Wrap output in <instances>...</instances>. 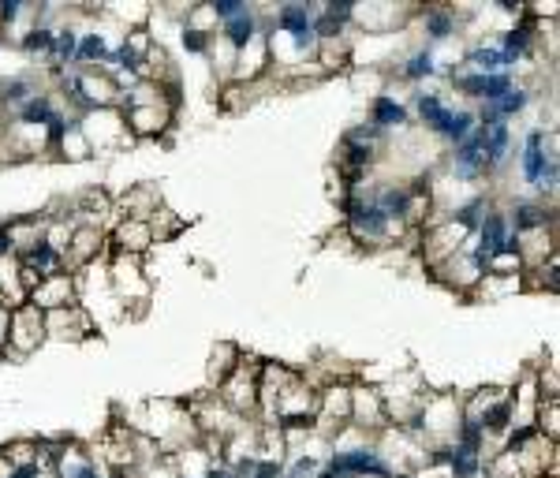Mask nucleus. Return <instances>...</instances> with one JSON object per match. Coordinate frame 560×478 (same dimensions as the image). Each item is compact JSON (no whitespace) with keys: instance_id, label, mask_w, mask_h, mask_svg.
<instances>
[{"instance_id":"obj_1","label":"nucleus","mask_w":560,"mask_h":478,"mask_svg":"<svg viewBox=\"0 0 560 478\" xmlns=\"http://www.w3.org/2000/svg\"><path fill=\"white\" fill-rule=\"evenodd\" d=\"M344 213H348L351 236L363 243H389L392 221H385V213L374 206L370 195H348L344 198Z\"/></svg>"},{"instance_id":"obj_2","label":"nucleus","mask_w":560,"mask_h":478,"mask_svg":"<svg viewBox=\"0 0 560 478\" xmlns=\"http://www.w3.org/2000/svg\"><path fill=\"white\" fill-rule=\"evenodd\" d=\"M478 232V254L493 262V258H501V254L516 251V239H512V221L504 217V213L490 210L482 217V225L475 228Z\"/></svg>"},{"instance_id":"obj_3","label":"nucleus","mask_w":560,"mask_h":478,"mask_svg":"<svg viewBox=\"0 0 560 478\" xmlns=\"http://www.w3.org/2000/svg\"><path fill=\"white\" fill-rule=\"evenodd\" d=\"M325 467H333L336 475H344V478H363V475L389 478V464H385L374 449H344V452H336Z\"/></svg>"},{"instance_id":"obj_4","label":"nucleus","mask_w":560,"mask_h":478,"mask_svg":"<svg viewBox=\"0 0 560 478\" xmlns=\"http://www.w3.org/2000/svg\"><path fill=\"white\" fill-rule=\"evenodd\" d=\"M452 172L456 180H478L486 172V154H482V127H475L452 154Z\"/></svg>"},{"instance_id":"obj_5","label":"nucleus","mask_w":560,"mask_h":478,"mask_svg":"<svg viewBox=\"0 0 560 478\" xmlns=\"http://www.w3.org/2000/svg\"><path fill=\"white\" fill-rule=\"evenodd\" d=\"M546 131L542 127H534L531 135H527V142H523V157H519V169H523V180L527 183H538L542 180V169H546V161L549 157H557V154H546Z\"/></svg>"},{"instance_id":"obj_6","label":"nucleus","mask_w":560,"mask_h":478,"mask_svg":"<svg viewBox=\"0 0 560 478\" xmlns=\"http://www.w3.org/2000/svg\"><path fill=\"white\" fill-rule=\"evenodd\" d=\"M478 127V120H475V113H467V109H445V116L437 120L434 124V131L441 135L445 142H452V146H460L471 131Z\"/></svg>"},{"instance_id":"obj_7","label":"nucleus","mask_w":560,"mask_h":478,"mask_svg":"<svg viewBox=\"0 0 560 478\" xmlns=\"http://www.w3.org/2000/svg\"><path fill=\"white\" fill-rule=\"evenodd\" d=\"M374 198V206L385 213V221H404L407 213H411V195H407L404 187H381Z\"/></svg>"},{"instance_id":"obj_8","label":"nucleus","mask_w":560,"mask_h":478,"mask_svg":"<svg viewBox=\"0 0 560 478\" xmlns=\"http://www.w3.org/2000/svg\"><path fill=\"white\" fill-rule=\"evenodd\" d=\"M370 124L374 127H404L407 124V105H400L396 98H374L370 105Z\"/></svg>"},{"instance_id":"obj_9","label":"nucleus","mask_w":560,"mask_h":478,"mask_svg":"<svg viewBox=\"0 0 560 478\" xmlns=\"http://www.w3.org/2000/svg\"><path fill=\"white\" fill-rule=\"evenodd\" d=\"M258 27H262V23H258V15L247 12V15H239V19H232V23H224V38H228V42L243 53V49L258 38Z\"/></svg>"},{"instance_id":"obj_10","label":"nucleus","mask_w":560,"mask_h":478,"mask_svg":"<svg viewBox=\"0 0 560 478\" xmlns=\"http://www.w3.org/2000/svg\"><path fill=\"white\" fill-rule=\"evenodd\" d=\"M448 471H452V478H478L482 475V456L471 449L452 445V449H448Z\"/></svg>"},{"instance_id":"obj_11","label":"nucleus","mask_w":560,"mask_h":478,"mask_svg":"<svg viewBox=\"0 0 560 478\" xmlns=\"http://www.w3.org/2000/svg\"><path fill=\"white\" fill-rule=\"evenodd\" d=\"M508 221H516V232H542L546 228V206H534V202H516V210Z\"/></svg>"},{"instance_id":"obj_12","label":"nucleus","mask_w":560,"mask_h":478,"mask_svg":"<svg viewBox=\"0 0 560 478\" xmlns=\"http://www.w3.org/2000/svg\"><path fill=\"white\" fill-rule=\"evenodd\" d=\"M105 57H109L105 38L101 34H83L79 45H75V60L71 64H105Z\"/></svg>"},{"instance_id":"obj_13","label":"nucleus","mask_w":560,"mask_h":478,"mask_svg":"<svg viewBox=\"0 0 560 478\" xmlns=\"http://www.w3.org/2000/svg\"><path fill=\"white\" fill-rule=\"evenodd\" d=\"M437 71V60H434V53H411V57L404 60V68H400V75L404 79H411V83H422V79H430Z\"/></svg>"},{"instance_id":"obj_14","label":"nucleus","mask_w":560,"mask_h":478,"mask_svg":"<svg viewBox=\"0 0 560 478\" xmlns=\"http://www.w3.org/2000/svg\"><path fill=\"white\" fill-rule=\"evenodd\" d=\"M527 101H531V94H527L523 86H512V90H508V94H504L501 101H493V113H497V116L504 120V124H508L512 116H519L523 109H527Z\"/></svg>"},{"instance_id":"obj_15","label":"nucleus","mask_w":560,"mask_h":478,"mask_svg":"<svg viewBox=\"0 0 560 478\" xmlns=\"http://www.w3.org/2000/svg\"><path fill=\"white\" fill-rule=\"evenodd\" d=\"M75 45H79V34L71 27H60L53 34V45H49V57L56 60V64H71L75 60Z\"/></svg>"},{"instance_id":"obj_16","label":"nucleus","mask_w":560,"mask_h":478,"mask_svg":"<svg viewBox=\"0 0 560 478\" xmlns=\"http://www.w3.org/2000/svg\"><path fill=\"white\" fill-rule=\"evenodd\" d=\"M486 206H490L486 198H471V202H463V210L456 213V228H460V232H475V228L482 225V217L490 213Z\"/></svg>"},{"instance_id":"obj_17","label":"nucleus","mask_w":560,"mask_h":478,"mask_svg":"<svg viewBox=\"0 0 560 478\" xmlns=\"http://www.w3.org/2000/svg\"><path fill=\"white\" fill-rule=\"evenodd\" d=\"M53 101L49 98H30L23 109H19V124H49V116H53Z\"/></svg>"},{"instance_id":"obj_18","label":"nucleus","mask_w":560,"mask_h":478,"mask_svg":"<svg viewBox=\"0 0 560 478\" xmlns=\"http://www.w3.org/2000/svg\"><path fill=\"white\" fill-rule=\"evenodd\" d=\"M478 426H482V430H508V426H512V404L501 400V404L486 408V415L478 419Z\"/></svg>"},{"instance_id":"obj_19","label":"nucleus","mask_w":560,"mask_h":478,"mask_svg":"<svg viewBox=\"0 0 560 478\" xmlns=\"http://www.w3.org/2000/svg\"><path fill=\"white\" fill-rule=\"evenodd\" d=\"M445 101L437 98V94H419V98H415V113H419V120H426V124L434 127L437 120H441V116H445Z\"/></svg>"},{"instance_id":"obj_20","label":"nucleus","mask_w":560,"mask_h":478,"mask_svg":"<svg viewBox=\"0 0 560 478\" xmlns=\"http://www.w3.org/2000/svg\"><path fill=\"white\" fill-rule=\"evenodd\" d=\"M426 34H430L434 42H445V38L456 34V19L448 12H430L426 15Z\"/></svg>"},{"instance_id":"obj_21","label":"nucleus","mask_w":560,"mask_h":478,"mask_svg":"<svg viewBox=\"0 0 560 478\" xmlns=\"http://www.w3.org/2000/svg\"><path fill=\"white\" fill-rule=\"evenodd\" d=\"M53 34H56V30L45 27V23H42V27H30V34L23 38V49H27V53H42V49L49 53V45H53Z\"/></svg>"},{"instance_id":"obj_22","label":"nucleus","mask_w":560,"mask_h":478,"mask_svg":"<svg viewBox=\"0 0 560 478\" xmlns=\"http://www.w3.org/2000/svg\"><path fill=\"white\" fill-rule=\"evenodd\" d=\"M210 12L217 15V19H224V23H232V19H239V15H247L251 8H247L243 0H213Z\"/></svg>"},{"instance_id":"obj_23","label":"nucleus","mask_w":560,"mask_h":478,"mask_svg":"<svg viewBox=\"0 0 560 478\" xmlns=\"http://www.w3.org/2000/svg\"><path fill=\"white\" fill-rule=\"evenodd\" d=\"M183 45H187V53H206V49H210V38H206L202 27H187L183 30Z\"/></svg>"},{"instance_id":"obj_24","label":"nucleus","mask_w":560,"mask_h":478,"mask_svg":"<svg viewBox=\"0 0 560 478\" xmlns=\"http://www.w3.org/2000/svg\"><path fill=\"white\" fill-rule=\"evenodd\" d=\"M30 98H34V90H30V83H27V79H15V83H8V86H4V101H12V105H19V101H23V105H27Z\"/></svg>"},{"instance_id":"obj_25","label":"nucleus","mask_w":560,"mask_h":478,"mask_svg":"<svg viewBox=\"0 0 560 478\" xmlns=\"http://www.w3.org/2000/svg\"><path fill=\"white\" fill-rule=\"evenodd\" d=\"M68 127H71V120L64 113L49 116V124H45V131H49V146H56V142L64 139V135H68Z\"/></svg>"},{"instance_id":"obj_26","label":"nucleus","mask_w":560,"mask_h":478,"mask_svg":"<svg viewBox=\"0 0 560 478\" xmlns=\"http://www.w3.org/2000/svg\"><path fill=\"white\" fill-rule=\"evenodd\" d=\"M8 251H12V232H8V228H0V258H4Z\"/></svg>"},{"instance_id":"obj_27","label":"nucleus","mask_w":560,"mask_h":478,"mask_svg":"<svg viewBox=\"0 0 560 478\" xmlns=\"http://www.w3.org/2000/svg\"><path fill=\"white\" fill-rule=\"evenodd\" d=\"M206 478H232V471H228V467H210V475Z\"/></svg>"}]
</instances>
